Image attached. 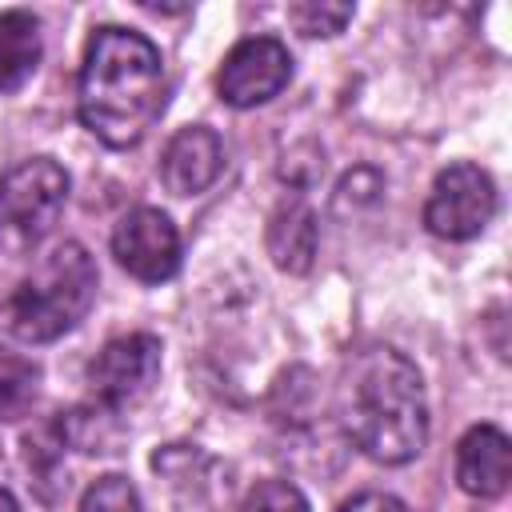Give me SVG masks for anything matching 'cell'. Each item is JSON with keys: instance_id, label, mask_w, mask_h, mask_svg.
<instances>
[{"instance_id": "1", "label": "cell", "mask_w": 512, "mask_h": 512, "mask_svg": "<svg viewBox=\"0 0 512 512\" xmlns=\"http://www.w3.org/2000/svg\"><path fill=\"white\" fill-rule=\"evenodd\" d=\"M168 96L160 48L120 24L92 32L76 84V112L84 128L108 148H132L160 120Z\"/></svg>"}, {"instance_id": "2", "label": "cell", "mask_w": 512, "mask_h": 512, "mask_svg": "<svg viewBox=\"0 0 512 512\" xmlns=\"http://www.w3.org/2000/svg\"><path fill=\"white\" fill-rule=\"evenodd\" d=\"M344 428L364 456L376 464H408L428 444V400L416 364L376 344L348 368Z\"/></svg>"}, {"instance_id": "3", "label": "cell", "mask_w": 512, "mask_h": 512, "mask_svg": "<svg viewBox=\"0 0 512 512\" xmlns=\"http://www.w3.org/2000/svg\"><path fill=\"white\" fill-rule=\"evenodd\" d=\"M96 300V260L80 240L56 244L4 300V328L24 344H52L72 332Z\"/></svg>"}, {"instance_id": "4", "label": "cell", "mask_w": 512, "mask_h": 512, "mask_svg": "<svg viewBox=\"0 0 512 512\" xmlns=\"http://www.w3.org/2000/svg\"><path fill=\"white\" fill-rule=\"evenodd\" d=\"M68 204V172L52 156L20 160L0 176V248L24 256L56 228Z\"/></svg>"}, {"instance_id": "5", "label": "cell", "mask_w": 512, "mask_h": 512, "mask_svg": "<svg viewBox=\"0 0 512 512\" xmlns=\"http://www.w3.org/2000/svg\"><path fill=\"white\" fill-rule=\"evenodd\" d=\"M496 216V184L480 164L456 160L436 172L428 204H424V224L440 240H476L488 220Z\"/></svg>"}, {"instance_id": "6", "label": "cell", "mask_w": 512, "mask_h": 512, "mask_svg": "<svg viewBox=\"0 0 512 512\" xmlns=\"http://www.w3.org/2000/svg\"><path fill=\"white\" fill-rule=\"evenodd\" d=\"M160 340L152 332H128L108 340L96 360L88 364V384H92V400L120 412L132 408L136 400H144L160 376Z\"/></svg>"}, {"instance_id": "7", "label": "cell", "mask_w": 512, "mask_h": 512, "mask_svg": "<svg viewBox=\"0 0 512 512\" xmlns=\"http://www.w3.org/2000/svg\"><path fill=\"white\" fill-rule=\"evenodd\" d=\"M112 256L140 284H164L180 268V232L160 208L140 204L116 220Z\"/></svg>"}, {"instance_id": "8", "label": "cell", "mask_w": 512, "mask_h": 512, "mask_svg": "<svg viewBox=\"0 0 512 512\" xmlns=\"http://www.w3.org/2000/svg\"><path fill=\"white\" fill-rule=\"evenodd\" d=\"M292 80V56L276 36H248L240 40L220 72H216V88L220 100L232 108H256L268 104L272 96L284 92V84Z\"/></svg>"}, {"instance_id": "9", "label": "cell", "mask_w": 512, "mask_h": 512, "mask_svg": "<svg viewBox=\"0 0 512 512\" xmlns=\"http://www.w3.org/2000/svg\"><path fill=\"white\" fill-rule=\"evenodd\" d=\"M220 172H224V140L204 124L180 128L160 152V184L172 196H200L216 184Z\"/></svg>"}, {"instance_id": "10", "label": "cell", "mask_w": 512, "mask_h": 512, "mask_svg": "<svg viewBox=\"0 0 512 512\" xmlns=\"http://www.w3.org/2000/svg\"><path fill=\"white\" fill-rule=\"evenodd\" d=\"M512 476V444L496 424H472L456 444V484L476 496L492 500L508 488Z\"/></svg>"}, {"instance_id": "11", "label": "cell", "mask_w": 512, "mask_h": 512, "mask_svg": "<svg viewBox=\"0 0 512 512\" xmlns=\"http://www.w3.org/2000/svg\"><path fill=\"white\" fill-rule=\"evenodd\" d=\"M268 256L280 272H308L312 260H316V244H320V224H316V212L304 204V200H288L272 212L268 220Z\"/></svg>"}, {"instance_id": "12", "label": "cell", "mask_w": 512, "mask_h": 512, "mask_svg": "<svg viewBox=\"0 0 512 512\" xmlns=\"http://www.w3.org/2000/svg\"><path fill=\"white\" fill-rule=\"evenodd\" d=\"M44 56L40 20L28 8L0 12V92H16L32 80Z\"/></svg>"}, {"instance_id": "13", "label": "cell", "mask_w": 512, "mask_h": 512, "mask_svg": "<svg viewBox=\"0 0 512 512\" xmlns=\"http://www.w3.org/2000/svg\"><path fill=\"white\" fill-rule=\"evenodd\" d=\"M116 416L120 412H112V408H104V404L92 400V404H80L72 412H60L56 432H60L64 444H72V448H80L88 456H108V452H116V444L124 436V428H120Z\"/></svg>"}, {"instance_id": "14", "label": "cell", "mask_w": 512, "mask_h": 512, "mask_svg": "<svg viewBox=\"0 0 512 512\" xmlns=\"http://www.w3.org/2000/svg\"><path fill=\"white\" fill-rule=\"evenodd\" d=\"M40 388V364L24 352L0 348V424L24 416Z\"/></svg>"}, {"instance_id": "15", "label": "cell", "mask_w": 512, "mask_h": 512, "mask_svg": "<svg viewBox=\"0 0 512 512\" xmlns=\"http://www.w3.org/2000/svg\"><path fill=\"white\" fill-rule=\"evenodd\" d=\"M352 16H356V8L352 4H336V0H300V4H288V24L300 36H340Z\"/></svg>"}, {"instance_id": "16", "label": "cell", "mask_w": 512, "mask_h": 512, "mask_svg": "<svg viewBox=\"0 0 512 512\" xmlns=\"http://www.w3.org/2000/svg\"><path fill=\"white\" fill-rule=\"evenodd\" d=\"M80 512H144V504H140V492L128 476L108 472V476H96L84 488Z\"/></svg>"}, {"instance_id": "17", "label": "cell", "mask_w": 512, "mask_h": 512, "mask_svg": "<svg viewBox=\"0 0 512 512\" xmlns=\"http://www.w3.org/2000/svg\"><path fill=\"white\" fill-rule=\"evenodd\" d=\"M240 512H308V500H304V492H300L296 484H288V480H260V484L244 496Z\"/></svg>"}, {"instance_id": "18", "label": "cell", "mask_w": 512, "mask_h": 512, "mask_svg": "<svg viewBox=\"0 0 512 512\" xmlns=\"http://www.w3.org/2000/svg\"><path fill=\"white\" fill-rule=\"evenodd\" d=\"M340 512H408V504L392 492H360L340 504Z\"/></svg>"}, {"instance_id": "19", "label": "cell", "mask_w": 512, "mask_h": 512, "mask_svg": "<svg viewBox=\"0 0 512 512\" xmlns=\"http://www.w3.org/2000/svg\"><path fill=\"white\" fill-rule=\"evenodd\" d=\"M0 512H20V504H16V496L8 488H0Z\"/></svg>"}]
</instances>
